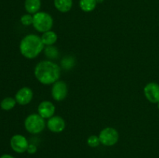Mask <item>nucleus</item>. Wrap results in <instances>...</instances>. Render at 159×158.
<instances>
[{"label": "nucleus", "instance_id": "13", "mask_svg": "<svg viewBox=\"0 0 159 158\" xmlns=\"http://www.w3.org/2000/svg\"><path fill=\"white\" fill-rule=\"evenodd\" d=\"M54 7L61 12H68L72 8V0H54Z\"/></svg>", "mask_w": 159, "mask_h": 158}, {"label": "nucleus", "instance_id": "6", "mask_svg": "<svg viewBox=\"0 0 159 158\" xmlns=\"http://www.w3.org/2000/svg\"><path fill=\"white\" fill-rule=\"evenodd\" d=\"M68 95V85L63 81L58 80L53 84L51 88V96L57 102L63 101Z\"/></svg>", "mask_w": 159, "mask_h": 158}, {"label": "nucleus", "instance_id": "4", "mask_svg": "<svg viewBox=\"0 0 159 158\" xmlns=\"http://www.w3.org/2000/svg\"><path fill=\"white\" fill-rule=\"evenodd\" d=\"M25 129L28 133L31 134H38L40 133L46 126L44 119L42 118L37 113L30 114L26 118L24 121Z\"/></svg>", "mask_w": 159, "mask_h": 158}, {"label": "nucleus", "instance_id": "5", "mask_svg": "<svg viewBox=\"0 0 159 158\" xmlns=\"http://www.w3.org/2000/svg\"><path fill=\"white\" fill-rule=\"evenodd\" d=\"M100 143L106 147L115 145L119 140V133L113 127H106L102 129L99 135Z\"/></svg>", "mask_w": 159, "mask_h": 158}, {"label": "nucleus", "instance_id": "22", "mask_svg": "<svg viewBox=\"0 0 159 158\" xmlns=\"http://www.w3.org/2000/svg\"><path fill=\"white\" fill-rule=\"evenodd\" d=\"M0 158H15L9 154H3L0 156Z\"/></svg>", "mask_w": 159, "mask_h": 158}, {"label": "nucleus", "instance_id": "15", "mask_svg": "<svg viewBox=\"0 0 159 158\" xmlns=\"http://www.w3.org/2000/svg\"><path fill=\"white\" fill-rule=\"evenodd\" d=\"M97 5L96 0H80L79 6L83 12H90L94 10Z\"/></svg>", "mask_w": 159, "mask_h": 158}, {"label": "nucleus", "instance_id": "21", "mask_svg": "<svg viewBox=\"0 0 159 158\" xmlns=\"http://www.w3.org/2000/svg\"><path fill=\"white\" fill-rule=\"evenodd\" d=\"M37 146H35L34 144H29L26 151H27L28 153H30V154H34V153L37 152Z\"/></svg>", "mask_w": 159, "mask_h": 158}, {"label": "nucleus", "instance_id": "2", "mask_svg": "<svg viewBox=\"0 0 159 158\" xmlns=\"http://www.w3.org/2000/svg\"><path fill=\"white\" fill-rule=\"evenodd\" d=\"M44 50L41 37L36 34H28L22 39L20 50L22 55L27 59H34Z\"/></svg>", "mask_w": 159, "mask_h": 158}, {"label": "nucleus", "instance_id": "7", "mask_svg": "<svg viewBox=\"0 0 159 158\" xmlns=\"http://www.w3.org/2000/svg\"><path fill=\"white\" fill-rule=\"evenodd\" d=\"M10 146L12 150L18 153H23L27 150L29 143L23 135H14L10 139Z\"/></svg>", "mask_w": 159, "mask_h": 158}, {"label": "nucleus", "instance_id": "23", "mask_svg": "<svg viewBox=\"0 0 159 158\" xmlns=\"http://www.w3.org/2000/svg\"><path fill=\"white\" fill-rule=\"evenodd\" d=\"M103 1H104V0H96L97 3H102Z\"/></svg>", "mask_w": 159, "mask_h": 158}, {"label": "nucleus", "instance_id": "19", "mask_svg": "<svg viewBox=\"0 0 159 158\" xmlns=\"http://www.w3.org/2000/svg\"><path fill=\"white\" fill-rule=\"evenodd\" d=\"M62 67H63L65 69H70V68H72L73 64H75L74 59L71 57H66L63 59L61 62Z\"/></svg>", "mask_w": 159, "mask_h": 158}, {"label": "nucleus", "instance_id": "17", "mask_svg": "<svg viewBox=\"0 0 159 158\" xmlns=\"http://www.w3.org/2000/svg\"><path fill=\"white\" fill-rule=\"evenodd\" d=\"M44 53L47 57L49 59H55L58 57V50L56 47L53 46H47L44 48Z\"/></svg>", "mask_w": 159, "mask_h": 158}, {"label": "nucleus", "instance_id": "24", "mask_svg": "<svg viewBox=\"0 0 159 158\" xmlns=\"http://www.w3.org/2000/svg\"><path fill=\"white\" fill-rule=\"evenodd\" d=\"M158 109H159V102H158Z\"/></svg>", "mask_w": 159, "mask_h": 158}, {"label": "nucleus", "instance_id": "10", "mask_svg": "<svg viewBox=\"0 0 159 158\" xmlns=\"http://www.w3.org/2000/svg\"><path fill=\"white\" fill-rule=\"evenodd\" d=\"M38 114L43 119H50L54 116L55 105L50 101H43L37 107Z\"/></svg>", "mask_w": 159, "mask_h": 158}, {"label": "nucleus", "instance_id": "1", "mask_svg": "<svg viewBox=\"0 0 159 158\" xmlns=\"http://www.w3.org/2000/svg\"><path fill=\"white\" fill-rule=\"evenodd\" d=\"M34 76L43 85H53L60 78L61 68L52 60H42L36 65Z\"/></svg>", "mask_w": 159, "mask_h": 158}, {"label": "nucleus", "instance_id": "8", "mask_svg": "<svg viewBox=\"0 0 159 158\" xmlns=\"http://www.w3.org/2000/svg\"><path fill=\"white\" fill-rule=\"evenodd\" d=\"M144 94L147 100L152 103L159 102V85L156 82H150L144 88Z\"/></svg>", "mask_w": 159, "mask_h": 158}, {"label": "nucleus", "instance_id": "12", "mask_svg": "<svg viewBox=\"0 0 159 158\" xmlns=\"http://www.w3.org/2000/svg\"><path fill=\"white\" fill-rule=\"evenodd\" d=\"M24 7L29 14H35L40 11L41 0H25Z\"/></svg>", "mask_w": 159, "mask_h": 158}, {"label": "nucleus", "instance_id": "11", "mask_svg": "<svg viewBox=\"0 0 159 158\" xmlns=\"http://www.w3.org/2000/svg\"><path fill=\"white\" fill-rule=\"evenodd\" d=\"M33 97H34V93L32 89L28 87H23L17 91L15 99L17 103L20 104V105H26L32 101Z\"/></svg>", "mask_w": 159, "mask_h": 158}, {"label": "nucleus", "instance_id": "18", "mask_svg": "<svg viewBox=\"0 0 159 158\" xmlns=\"http://www.w3.org/2000/svg\"><path fill=\"white\" fill-rule=\"evenodd\" d=\"M87 144L90 147H93V148L97 147L100 144V140H99V136H96V135H92V136H90L87 139Z\"/></svg>", "mask_w": 159, "mask_h": 158}, {"label": "nucleus", "instance_id": "3", "mask_svg": "<svg viewBox=\"0 0 159 158\" xmlns=\"http://www.w3.org/2000/svg\"><path fill=\"white\" fill-rule=\"evenodd\" d=\"M52 16L46 12H38L33 15V26L34 29L40 33H45L51 30L53 27Z\"/></svg>", "mask_w": 159, "mask_h": 158}, {"label": "nucleus", "instance_id": "14", "mask_svg": "<svg viewBox=\"0 0 159 158\" xmlns=\"http://www.w3.org/2000/svg\"><path fill=\"white\" fill-rule=\"evenodd\" d=\"M42 42L46 46H53L57 40V35L54 31L49 30L43 33L41 37Z\"/></svg>", "mask_w": 159, "mask_h": 158}, {"label": "nucleus", "instance_id": "16", "mask_svg": "<svg viewBox=\"0 0 159 158\" xmlns=\"http://www.w3.org/2000/svg\"><path fill=\"white\" fill-rule=\"evenodd\" d=\"M16 101L15 99L11 97H7L5 98L1 102L0 104V106L2 108L3 110H6V111H9V110L12 109V108L15 107L16 104Z\"/></svg>", "mask_w": 159, "mask_h": 158}, {"label": "nucleus", "instance_id": "20", "mask_svg": "<svg viewBox=\"0 0 159 158\" xmlns=\"http://www.w3.org/2000/svg\"><path fill=\"white\" fill-rule=\"evenodd\" d=\"M20 21L22 24L24 26H30V25H33V16L31 14H25L22 15Z\"/></svg>", "mask_w": 159, "mask_h": 158}, {"label": "nucleus", "instance_id": "9", "mask_svg": "<svg viewBox=\"0 0 159 158\" xmlns=\"http://www.w3.org/2000/svg\"><path fill=\"white\" fill-rule=\"evenodd\" d=\"M65 121L63 118L59 116H54L48 119L47 122V126L48 129L52 133H61L65 129Z\"/></svg>", "mask_w": 159, "mask_h": 158}]
</instances>
